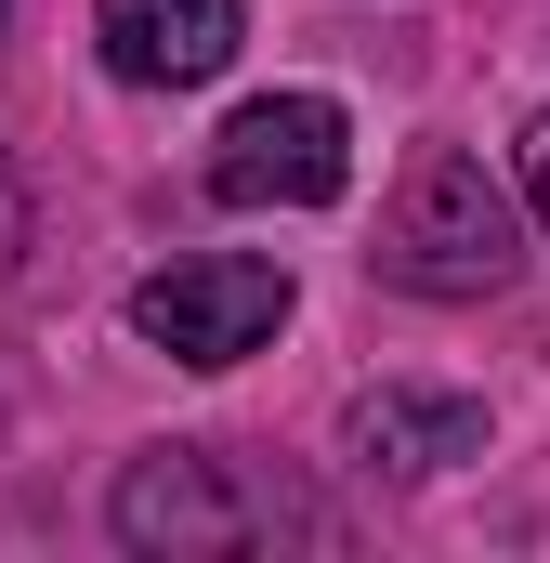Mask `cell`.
Wrapping results in <instances>:
<instances>
[{
	"instance_id": "3",
	"label": "cell",
	"mask_w": 550,
	"mask_h": 563,
	"mask_svg": "<svg viewBox=\"0 0 550 563\" xmlns=\"http://www.w3.org/2000/svg\"><path fill=\"white\" fill-rule=\"evenodd\" d=\"M288 263L263 250H197V263H170V276L132 288V341L144 354H170V367H250L275 328H288Z\"/></svg>"
},
{
	"instance_id": "7",
	"label": "cell",
	"mask_w": 550,
	"mask_h": 563,
	"mask_svg": "<svg viewBox=\"0 0 550 563\" xmlns=\"http://www.w3.org/2000/svg\"><path fill=\"white\" fill-rule=\"evenodd\" d=\"M512 197H525V223L550 236V106L525 119V157H512Z\"/></svg>"
},
{
	"instance_id": "1",
	"label": "cell",
	"mask_w": 550,
	"mask_h": 563,
	"mask_svg": "<svg viewBox=\"0 0 550 563\" xmlns=\"http://www.w3.org/2000/svg\"><path fill=\"white\" fill-rule=\"evenodd\" d=\"M106 525H119V551H328L341 538V511L328 498H301L275 459H250V445H144V459H119V485H106Z\"/></svg>"
},
{
	"instance_id": "5",
	"label": "cell",
	"mask_w": 550,
	"mask_h": 563,
	"mask_svg": "<svg viewBox=\"0 0 550 563\" xmlns=\"http://www.w3.org/2000/svg\"><path fill=\"white\" fill-rule=\"evenodd\" d=\"M92 40L132 92H197L237 66L250 40V0H92Z\"/></svg>"
},
{
	"instance_id": "8",
	"label": "cell",
	"mask_w": 550,
	"mask_h": 563,
	"mask_svg": "<svg viewBox=\"0 0 550 563\" xmlns=\"http://www.w3.org/2000/svg\"><path fill=\"white\" fill-rule=\"evenodd\" d=\"M13 250H26V184H13V157H0V276H13Z\"/></svg>"
},
{
	"instance_id": "6",
	"label": "cell",
	"mask_w": 550,
	"mask_h": 563,
	"mask_svg": "<svg viewBox=\"0 0 550 563\" xmlns=\"http://www.w3.org/2000/svg\"><path fill=\"white\" fill-rule=\"evenodd\" d=\"M341 459L381 472V485H432L459 459H485V407L472 394H432V380H381L341 407Z\"/></svg>"
},
{
	"instance_id": "4",
	"label": "cell",
	"mask_w": 550,
	"mask_h": 563,
	"mask_svg": "<svg viewBox=\"0 0 550 563\" xmlns=\"http://www.w3.org/2000/svg\"><path fill=\"white\" fill-rule=\"evenodd\" d=\"M354 184V119L341 92H250L210 132V197L223 210H328Z\"/></svg>"
},
{
	"instance_id": "9",
	"label": "cell",
	"mask_w": 550,
	"mask_h": 563,
	"mask_svg": "<svg viewBox=\"0 0 550 563\" xmlns=\"http://www.w3.org/2000/svg\"><path fill=\"white\" fill-rule=\"evenodd\" d=\"M0 26H13V0H0Z\"/></svg>"
},
{
	"instance_id": "2",
	"label": "cell",
	"mask_w": 550,
	"mask_h": 563,
	"mask_svg": "<svg viewBox=\"0 0 550 563\" xmlns=\"http://www.w3.org/2000/svg\"><path fill=\"white\" fill-rule=\"evenodd\" d=\"M381 276L407 301H498L525 276V197L472 157V144H419L407 184L381 197Z\"/></svg>"
}]
</instances>
